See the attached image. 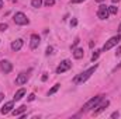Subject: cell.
<instances>
[{
  "label": "cell",
  "instance_id": "cell-7",
  "mask_svg": "<svg viewBox=\"0 0 121 119\" xmlns=\"http://www.w3.org/2000/svg\"><path fill=\"white\" fill-rule=\"evenodd\" d=\"M39 42H41V38H39V35H38V34H32V35H31V39H30V46H31V49H35V48H38Z\"/></svg>",
  "mask_w": 121,
  "mask_h": 119
},
{
  "label": "cell",
  "instance_id": "cell-24",
  "mask_svg": "<svg viewBox=\"0 0 121 119\" xmlns=\"http://www.w3.org/2000/svg\"><path fill=\"white\" fill-rule=\"evenodd\" d=\"M78 44H79V38H76V39H75V42H73V45H72V49H75V48L78 46Z\"/></svg>",
  "mask_w": 121,
  "mask_h": 119
},
{
  "label": "cell",
  "instance_id": "cell-28",
  "mask_svg": "<svg viewBox=\"0 0 121 119\" xmlns=\"http://www.w3.org/2000/svg\"><path fill=\"white\" fill-rule=\"evenodd\" d=\"M85 0H72L70 3H73V4H78V3H83Z\"/></svg>",
  "mask_w": 121,
  "mask_h": 119
},
{
  "label": "cell",
  "instance_id": "cell-31",
  "mask_svg": "<svg viewBox=\"0 0 121 119\" xmlns=\"http://www.w3.org/2000/svg\"><path fill=\"white\" fill-rule=\"evenodd\" d=\"M3 7V0H0V8Z\"/></svg>",
  "mask_w": 121,
  "mask_h": 119
},
{
  "label": "cell",
  "instance_id": "cell-27",
  "mask_svg": "<svg viewBox=\"0 0 121 119\" xmlns=\"http://www.w3.org/2000/svg\"><path fill=\"white\" fill-rule=\"evenodd\" d=\"M118 116H120L118 112H113V114H111V118H118Z\"/></svg>",
  "mask_w": 121,
  "mask_h": 119
},
{
  "label": "cell",
  "instance_id": "cell-23",
  "mask_svg": "<svg viewBox=\"0 0 121 119\" xmlns=\"http://www.w3.org/2000/svg\"><path fill=\"white\" fill-rule=\"evenodd\" d=\"M78 25V20L76 18H72V21H70V27H76Z\"/></svg>",
  "mask_w": 121,
  "mask_h": 119
},
{
  "label": "cell",
  "instance_id": "cell-29",
  "mask_svg": "<svg viewBox=\"0 0 121 119\" xmlns=\"http://www.w3.org/2000/svg\"><path fill=\"white\" fill-rule=\"evenodd\" d=\"M47 79H48V76H47V74H44V76H42V81H47Z\"/></svg>",
  "mask_w": 121,
  "mask_h": 119
},
{
  "label": "cell",
  "instance_id": "cell-3",
  "mask_svg": "<svg viewBox=\"0 0 121 119\" xmlns=\"http://www.w3.org/2000/svg\"><path fill=\"white\" fill-rule=\"evenodd\" d=\"M120 41H121V34L116 35V36H111V38H110V39L104 44V46H103V52H106V51L111 49V48H113V46H116Z\"/></svg>",
  "mask_w": 121,
  "mask_h": 119
},
{
  "label": "cell",
  "instance_id": "cell-6",
  "mask_svg": "<svg viewBox=\"0 0 121 119\" xmlns=\"http://www.w3.org/2000/svg\"><path fill=\"white\" fill-rule=\"evenodd\" d=\"M72 67V63H70V60H63V62H60L59 66L56 67V74H60V73H63V71H66V70H69Z\"/></svg>",
  "mask_w": 121,
  "mask_h": 119
},
{
  "label": "cell",
  "instance_id": "cell-1",
  "mask_svg": "<svg viewBox=\"0 0 121 119\" xmlns=\"http://www.w3.org/2000/svg\"><path fill=\"white\" fill-rule=\"evenodd\" d=\"M96 69H97V64H94L93 67H90V69H87L86 71H83V73H80L79 76H76L75 79H73V83L75 84H80V83H85L89 77H90L91 74L96 71Z\"/></svg>",
  "mask_w": 121,
  "mask_h": 119
},
{
  "label": "cell",
  "instance_id": "cell-35",
  "mask_svg": "<svg viewBox=\"0 0 121 119\" xmlns=\"http://www.w3.org/2000/svg\"><path fill=\"white\" fill-rule=\"evenodd\" d=\"M117 67H121V63H120V64H118V66H117Z\"/></svg>",
  "mask_w": 121,
  "mask_h": 119
},
{
  "label": "cell",
  "instance_id": "cell-19",
  "mask_svg": "<svg viewBox=\"0 0 121 119\" xmlns=\"http://www.w3.org/2000/svg\"><path fill=\"white\" fill-rule=\"evenodd\" d=\"M100 52H101V51H94V53L91 55V60H93V62H94V60H96L97 58H99V55H100Z\"/></svg>",
  "mask_w": 121,
  "mask_h": 119
},
{
  "label": "cell",
  "instance_id": "cell-5",
  "mask_svg": "<svg viewBox=\"0 0 121 119\" xmlns=\"http://www.w3.org/2000/svg\"><path fill=\"white\" fill-rule=\"evenodd\" d=\"M108 7L106 6V4H101L100 7H99V10H97V17L100 18V20H106V18H108Z\"/></svg>",
  "mask_w": 121,
  "mask_h": 119
},
{
  "label": "cell",
  "instance_id": "cell-32",
  "mask_svg": "<svg viewBox=\"0 0 121 119\" xmlns=\"http://www.w3.org/2000/svg\"><path fill=\"white\" fill-rule=\"evenodd\" d=\"M111 1H113V3H118L120 0H111Z\"/></svg>",
  "mask_w": 121,
  "mask_h": 119
},
{
  "label": "cell",
  "instance_id": "cell-11",
  "mask_svg": "<svg viewBox=\"0 0 121 119\" xmlns=\"http://www.w3.org/2000/svg\"><path fill=\"white\" fill-rule=\"evenodd\" d=\"M13 108H14V102H13V101H9V102L4 104V107L0 109V112H1L3 115H6V114H9L10 111H13Z\"/></svg>",
  "mask_w": 121,
  "mask_h": 119
},
{
  "label": "cell",
  "instance_id": "cell-26",
  "mask_svg": "<svg viewBox=\"0 0 121 119\" xmlns=\"http://www.w3.org/2000/svg\"><path fill=\"white\" fill-rule=\"evenodd\" d=\"M116 56H121V46L117 48V52H116Z\"/></svg>",
  "mask_w": 121,
  "mask_h": 119
},
{
  "label": "cell",
  "instance_id": "cell-33",
  "mask_svg": "<svg viewBox=\"0 0 121 119\" xmlns=\"http://www.w3.org/2000/svg\"><path fill=\"white\" fill-rule=\"evenodd\" d=\"M96 1H97V3H101V1H104V0H96Z\"/></svg>",
  "mask_w": 121,
  "mask_h": 119
},
{
  "label": "cell",
  "instance_id": "cell-25",
  "mask_svg": "<svg viewBox=\"0 0 121 119\" xmlns=\"http://www.w3.org/2000/svg\"><path fill=\"white\" fill-rule=\"evenodd\" d=\"M35 99V94H30L28 95V101H34Z\"/></svg>",
  "mask_w": 121,
  "mask_h": 119
},
{
  "label": "cell",
  "instance_id": "cell-9",
  "mask_svg": "<svg viewBox=\"0 0 121 119\" xmlns=\"http://www.w3.org/2000/svg\"><path fill=\"white\" fill-rule=\"evenodd\" d=\"M0 67H1V70H3L4 73H10V71L13 70V64H11L9 60H1V62H0Z\"/></svg>",
  "mask_w": 121,
  "mask_h": 119
},
{
  "label": "cell",
  "instance_id": "cell-12",
  "mask_svg": "<svg viewBox=\"0 0 121 119\" xmlns=\"http://www.w3.org/2000/svg\"><path fill=\"white\" fill-rule=\"evenodd\" d=\"M23 39H16V41H13L11 42V49L14 51V52H17V51H20L21 48H23Z\"/></svg>",
  "mask_w": 121,
  "mask_h": 119
},
{
  "label": "cell",
  "instance_id": "cell-13",
  "mask_svg": "<svg viewBox=\"0 0 121 119\" xmlns=\"http://www.w3.org/2000/svg\"><path fill=\"white\" fill-rule=\"evenodd\" d=\"M83 55H85V52H83L82 48H75V49H73V58H75V59H82Z\"/></svg>",
  "mask_w": 121,
  "mask_h": 119
},
{
  "label": "cell",
  "instance_id": "cell-16",
  "mask_svg": "<svg viewBox=\"0 0 121 119\" xmlns=\"http://www.w3.org/2000/svg\"><path fill=\"white\" fill-rule=\"evenodd\" d=\"M31 4H32V7L38 8V7L42 6V0H31Z\"/></svg>",
  "mask_w": 121,
  "mask_h": 119
},
{
  "label": "cell",
  "instance_id": "cell-2",
  "mask_svg": "<svg viewBox=\"0 0 121 119\" xmlns=\"http://www.w3.org/2000/svg\"><path fill=\"white\" fill-rule=\"evenodd\" d=\"M103 97L104 95H97V97H93L89 102H86L85 104V107L82 108V112H87V111H90V109H93V108H96V105L103 99Z\"/></svg>",
  "mask_w": 121,
  "mask_h": 119
},
{
  "label": "cell",
  "instance_id": "cell-17",
  "mask_svg": "<svg viewBox=\"0 0 121 119\" xmlns=\"http://www.w3.org/2000/svg\"><path fill=\"white\" fill-rule=\"evenodd\" d=\"M59 87H60V84H55V86H54L52 88L48 91V95H52V94H55V92H56V91L59 90Z\"/></svg>",
  "mask_w": 121,
  "mask_h": 119
},
{
  "label": "cell",
  "instance_id": "cell-20",
  "mask_svg": "<svg viewBox=\"0 0 121 119\" xmlns=\"http://www.w3.org/2000/svg\"><path fill=\"white\" fill-rule=\"evenodd\" d=\"M52 51H54V48H52V46H48V48H47V51H45V55H47V56L52 55Z\"/></svg>",
  "mask_w": 121,
  "mask_h": 119
},
{
  "label": "cell",
  "instance_id": "cell-4",
  "mask_svg": "<svg viewBox=\"0 0 121 119\" xmlns=\"http://www.w3.org/2000/svg\"><path fill=\"white\" fill-rule=\"evenodd\" d=\"M14 23L17 24V25H27L30 21H28V18H27V16L24 14V13H21V11H18V13H16L14 14Z\"/></svg>",
  "mask_w": 121,
  "mask_h": 119
},
{
  "label": "cell",
  "instance_id": "cell-22",
  "mask_svg": "<svg viewBox=\"0 0 121 119\" xmlns=\"http://www.w3.org/2000/svg\"><path fill=\"white\" fill-rule=\"evenodd\" d=\"M7 28H9V25H7V24H3V23L0 24V31H6Z\"/></svg>",
  "mask_w": 121,
  "mask_h": 119
},
{
  "label": "cell",
  "instance_id": "cell-18",
  "mask_svg": "<svg viewBox=\"0 0 121 119\" xmlns=\"http://www.w3.org/2000/svg\"><path fill=\"white\" fill-rule=\"evenodd\" d=\"M117 11H118V10H117L116 6H110V7H108V13H110V14H117Z\"/></svg>",
  "mask_w": 121,
  "mask_h": 119
},
{
  "label": "cell",
  "instance_id": "cell-14",
  "mask_svg": "<svg viewBox=\"0 0 121 119\" xmlns=\"http://www.w3.org/2000/svg\"><path fill=\"white\" fill-rule=\"evenodd\" d=\"M24 95H26V90H24V88H20L17 92H16V94H14V99H16V101H20Z\"/></svg>",
  "mask_w": 121,
  "mask_h": 119
},
{
  "label": "cell",
  "instance_id": "cell-21",
  "mask_svg": "<svg viewBox=\"0 0 121 119\" xmlns=\"http://www.w3.org/2000/svg\"><path fill=\"white\" fill-rule=\"evenodd\" d=\"M55 4V0H45V6L47 7H51V6H54Z\"/></svg>",
  "mask_w": 121,
  "mask_h": 119
},
{
  "label": "cell",
  "instance_id": "cell-8",
  "mask_svg": "<svg viewBox=\"0 0 121 119\" xmlns=\"http://www.w3.org/2000/svg\"><path fill=\"white\" fill-rule=\"evenodd\" d=\"M108 104H110V102H108V99H101V104H100V105H99V104L96 105V108H97V109H94V115H99L101 111H104V109L108 107Z\"/></svg>",
  "mask_w": 121,
  "mask_h": 119
},
{
  "label": "cell",
  "instance_id": "cell-10",
  "mask_svg": "<svg viewBox=\"0 0 121 119\" xmlns=\"http://www.w3.org/2000/svg\"><path fill=\"white\" fill-rule=\"evenodd\" d=\"M27 80H28V74L27 73H20L17 76V79H16V84L17 86H23V84L27 83Z\"/></svg>",
  "mask_w": 121,
  "mask_h": 119
},
{
  "label": "cell",
  "instance_id": "cell-34",
  "mask_svg": "<svg viewBox=\"0 0 121 119\" xmlns=\"http://www.w3.org/2000/svg\"><path fill=\"white\" fill-rule=\"evenodd\" d=\"M118 31H120V32H121V24H120V27H118Z\"/></svg>",
  "mask_w": 121,
  "mask_h": 119
},
{
  "label": "cell",
  "instance_id": "cell-15",
  "mask_svg": "<svg viewBox=\"0 0 121 119\" xmlns=\"http://www.w3.org/2000/svg\"><path fill=\"white\" fill-rule=\"evenodd\" d=\"M27 111V107L26 105H21V107H18V109H14L13 111V115L14 116H18V115H21L23 112H26Z\"/></svg>",
  "mask_w": 121,
  "mask_h": 119
},
{
  "label": "cell",
  "instance_id": "cell-30",
  "mask_svg": "<svg viewBox=\"0 0 121 119\" xmlns=\"http://www.w3.org/2000/svg\"><path fill=\"white\" fill-rule=\"evenodd\" d=\"M3 99H4V94H0V102H1Z\"/></svg>",
  "mask_w": 121,
  "mask_h": 119
}]
</instances>
